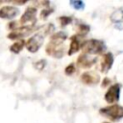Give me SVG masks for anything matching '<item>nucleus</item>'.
<instances>
[{
	"label": "nucleus",
	"mask_w": 123,
	"mask_h": 123,
	"mask_svg": "<svg viewBox=\"0 0 123 123\" xmlns=\"http://www.w3.org/2000/svg\"><path fill=\"white\" fill-rule=\"evenodd\" d=\"M66 38H67V34L63 31H60L53 34L51 36L49 43L46 46V49H45L46 53L49 56H52L58 59L62 58L63 56L64 48L62 47L61 45L65 41Z\"/></svg>",
	"instance_id": "obj_1"
},
{
	"label": "nucleus",
	"mask_w": 123,
	"mask_h": 123,
	"mask_svg": "<svg viewBox=\"0 0 123 123\" xmlns=\"http://www.w3.org/2000/svg\"><path fill=\"white\" fill-rule=\"evenodd\" d=\"M82 50L83 53L88 54V55H99L102 54L106 50V44L104 41L100 39H87L85 40L82 44Z\"/></svg>",
	"instance_id": "obj_2"
},
{
	"label": "nucleus",
	"mask_w": 123,
	"mask_h": 123,
	"mask_svg": "<svg viewBox=\"0 0 123 123\" xmlns=\"http://www.w3.org/2000/svg\"><path fill=\"white\" fill-rule=\"evenodd\" d=\"M100 113L103 114L104 116L110 118L112 121H117V120H120L121 118H123V107H121L117 104L111 105L109 107L102 108L100 110Z\"/></svg>",
	"instance_id": "obj_3"
},
{
	"label": "nucleus",
	"mask_w": 123,
	"mask_h": 123,
	"mask_svg": "<svg viewBox=\"0 0 123 123\" xmlns=\"http://www.w3.org/2000/svg\"><path fill=\"white\" fill-rule=\"evenodd\" d=\"M120 89H121V86L120 84H113L111 85L109 89L107 90L106 94H105V100L106 102H108L109 104L114 105L120 98Z\"/></svg>",
	"instance_id": "obj_4"
},
{
	"label": "nucleus",
	"mask_w": 123,
	"mask_h": 123,
	"mask_svg": "<svg viewBox=\"0 0 123 123\" xmlns=\"http://www.w3.org/2000/svg\"><path fill=\"white\" fill-rule=\"evenodd\" d=\"M34 30V27L33 26H30V25H23L21 27H18L16 28L15 30L12 31L9 35H8V37L10 39H19L21 40L23 37L29 36Z\"/></svg>",
	"instance_id": "obj_5"
},
{
	"label": "nucleus",
	"mask_w": 123,
	"mask_h": 123,
	"mask_svg": "<svg viewBox=\"0 0 123 123\" xmlns=\"http://www.w3.org/2000/svg\"><path fill=\"white\" fill-rule=\"evenodd\" d=\"M44 38L43 36L40 34H36L33 37H31V38H29L26 42V48L29 52L31 53H36L43 44Z\"/></svg>",
	"instance_id": "obj_6"
},
{
	"label": "nucleus",
	"mask_w": 123,
	"mask_h": 123,
	"mask_svg": "<svg viewBox=\"0 0 123 123\" xmlns=\"http://www.w3.org/2000/svg\"><path fill=\"white\" fill-rule=\"evenodd\" d=\"M96 62H97L96 57L91 58L90 55L86 54V53H82L77 59V65L81 68L87 69V68H90L92 65H94L96 63Z\"/></svg>",
	"instance_id": "obj_7"
},
{
	"label": "nucleus",
	"mask_w": 123,
	"mask_h": 123,
	"mask_svg": "<svg viewBox=\"0 0 123 123\" xmlns=\"http://www.w3.org/2000/svg\"><path fill=\"white\" fill-rule=\"evenodd\" d=\"M37 10L35 7H28L20 18V23L25 24L31 22L32 24H35L37 22Z\"/></svg>",
	"instance_id": "obj_8"
},
{
	"label": "nucleus",
	"mask_w": 123,
	"mask_h": 123,
	"mask_svg": "<svg viewBox=\"0 0 123 123\" xmlns=\"http://www.w3.org/2000/svg\"><path fill=\"white\" fill-rule=\"evenodd\" d=\"M19 14V9L15 6H3L0 9V17L4 19H12Z\"/></svg>",
	"instance_id": "obj_9"
},
{
	"label": "nucleus",
	"mask_w": 123,
	"mask_h": 123,
	"mask_svg": "<svg viewBox=\"0 0 123 123\" xmlns=\"http://www.w3.org/2000/svg\"><path fill=\"white\" fill-rule=\"evenodd\" d=\"M81 81L85 85L87 86H92V85H97L100 82V77L97 73L92 72V71H86L81 75Z\"/></svg>",
	"instance_id": "obj_10"
},
{
	"label": "nucleus",
	"mask_w": 123,
	"mask_h": 123,
	"mask_svg": "<svg viewBox=\"0 0 123 123\" xmlns=\"http://www.w3.org/2000/svg\"><path fill=\"white\" fill-rule=\"evenodd\" d=\"M113 64V55L111 52H108L106 54H104L102 61H101V64H100V71L102 73H108L110 71V69L111 68Z\"/></svg>",
	"instance_id": "obj_11"
},
{
	"label": "nucleus",
	"mask_w": 123,
	"mask_h": 123,
	"mask_svg": "<svg viewBox=\"0 0 123 123\" xmlns=\"http://www.w3.org/2000/svg\"><path fill=\"white\" fill-rule=\"evenodd\" d=\"M83 37H84L79 35V34H76V35H74L70 37V45H69V50H68V55L69 56L78 52L80 50V48H82L83 42H81V40H82Z\"/></svg>",
	"instance_id": "obj_12"
},
{
	"label": "nucleus",
	"mask_w": 123,
	"mask_h": 123,
	"mask_svg": "<svg viewBox=\"0 0 123 123\" xmlns=\"http://www.w3.org/2000/svg\"><path fill=\"white\" fill-rule=\"evenodd\" d=\"M111 20L116 29L123 30V8L114 11L111 15Z\"/></svg>",
	"instance_id": "obj_13"
},
{
	"label": "nucleus",
	"mask_w": 123,
	"mask_h": 123,
	"mask_svg": "<svg viewBox=\"0 0 123 123\" xmlns=\"http://www.w3.org/2000/svg\"><path fill=\"white\" fill-rule=\"evenodd\" d=\"M25 45H26V43H25V41H24L23 39L17 40V41H15L13 44L11 45L10 51H11L12 53H13V54H18V53H20V51L23 49V47H24Z\"/></svg>",
	"instance_id": "obj_14"
},
{
	"label": "nucleus",
	"mask_w": 123,
	"mask_h": 123,
	"mask_svg": "<svg viewBox=\"0 0 123 123\" xmlns=\"http://www.w3.org/2000/svg\"><path fill=\"white\" fill-rule=\"evenodd\" d=\"M69 5H70L73 9L78 10V11L84 10L85 7H86L85 2H83V1H81V0H71V1H69Z\"/></svg>",
	"instance_id": "obj_15"
},
{
	"label": "nucleus",
	"mask_w": 123,
	"mask_h": 123,
	"mask_svg": "<svg viewBox=\"0 0 123 123\" xmlns=\"http://www.w3.org/2000/svg\"><path fill=\"white\" fill-rule=\"evenodd\" d=\"M58 20L60 21V24L62 27H65L68 24H70L72 22V17L71 16H67V15H62L58 18Z\"/></svg>",
	"instance_id": "obj_16"
},
{
	"label": "nucleus",
	"mask_w": 123,
	"mask_h": 123,
	"mask_svg": "<svg viewBox=\"0 0 123 123\" xmlns=\"http://www.w3.org/2000/svg\"><path fill=\"white\" fill-rule=\"evenodd\" d=\"M89 26L88 25H86V24H85V23H81V24H79V26H78V30H79V35H81V36H85V35H86L87 33H88V31H89Z\"/></svg>",
	"instance_id": "obj_17"
},
{
	"label": "nucleus",
	"mask_w": 123,
	"mask_h": 123,
	"mask_svg": "<svg viewBox=\"0 0 123 123\" xmlns=\"http://www.w3.org/2000/svg\"><path fill=\"white\" fill-rule=\"evenodd\" d=\"M53 12H54V9H52V8H49V7L44 8V9H42L41 12H40V17H41L42 19H46Z\"/></svg>",
	"instance_id": "obj_18"
},
{
	"label": "nucleus",
	"mask_w": 123,
	"mask_h": 123,
	"mask_svg": "<svg viewBox=\"0 0 123 123\" xmlns=\"http://www.w3.org/2000/svg\"><path fill=\"white\" fill-rule=\"evenodd\" d=\"M75 72H76V67H75V64H74V63H70V64L67 65V66L65 67V69H64V73H65V75H67V76H71V75H73Z\"/></svg>",
	"instance_id": "obj_19"
},
{
	"label": "nucleus",
	"mask_w": 123,
	"mask_h": 123,
	"mask_svg": "<svg viewBox=\"0 0 123 123\" xmlns=\"http://www.w3.org/2000/svg\"><path fill=\"white\" fill-rule=\"evenodd\" d=\"M45 64H46L45 61H44V60H41V61L37 62L34 64V66L36 67V69H39V70H41V69H43V68H44Z\"/></svg>",
	"instance_id": "obj_20"
},
{
	"label": "nucleus",
	"mask_w": 123,
	"mask_h": 123,
	"mask_svg": "<svg viewBox=\"0 0 123 123\" xmlns=\"http://www.w3.org/2000/svg\"><path fill=\"white\" fill-rule=\"evenodd\" d=\"M54 31H55V26L53 25V24H48V26H47V29L45 30V35H48V34H51V33H53V34H55L54 33Z\"/></svg>",
	"instance_id": "obj_21"
},
{
	"label": "nucleus",
	"mask_w": 123,
	"mask_h": 123,
	"mask_svg": "<svg viewBox=\"0 0 123 123\" xmlns=\"http://www.w3.org/2000/svg\"><path fill=\"white\" fill-rule=\"evenodd\" d=\"M28 1H12L13 4H17V5H23V4H26Z\"/></svg>",
	"instance_id": "obj_22"
},
{
	"label": "nucleus",
	"mask_w": 123,
	"mask_h": 123,
	"mask_svg": "<svg viewBox=\"0 0 123 123\" xmlns=\"http://www.w3.org/2000/svg\"><path fill=\"white\" fill-rule=\"evenodd\" d=\"M103 123H110V122H103Z\"/></svg>",
	"instance_id": "obj_23"
}]
</instances>
